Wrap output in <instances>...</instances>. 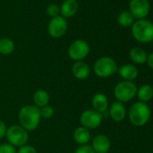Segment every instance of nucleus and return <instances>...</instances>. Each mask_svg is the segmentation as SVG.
Here are the masks:
<instances>
[{
  "label": "nucleus",
  "instance_id": "obj_13",
  "mask_svg": "<svg viewBox=\"0 0 153 153\" xmlns=\"http://www.w3.org/2000/svg\"><path fill=\"white\" fill-rule=\"evenodd\" d=\"M72 74L76 79L84 80L88 79L90 75V68L89 65L86 62L82 61H76L71 68Z\"/></svg>",
  "mask_w": 153,
  "mask_h": 153
},
{
  "label": "nucleus",
  "instance_id": "obj_7",
  "mask_svg": "<svg viewBox=\"0 0 153 153\" xmlns=\"http://www.w3.org/2000/svg\"><path fill=\"white\" fill-rule=\"evenodd\" d=\"M90 47L89 44L81 39H78L70 43L68 49V57L76 61H82L85 58H87L89 54Z\"/></svg>",
  "mask_w": 153,
  "mask_h": 153
},
{
  "label": "nucleus",
  "instance_id": "obj_8",
  "mask_svg": "<svg viewBox=\"0 0 153 153\" xmlns=\"http://www.w3.org/2000/svg\"><path fill=\"white\" fill-rule=\"evenodd\" d=\"M81 126L91 130L98 128L103 122V114L98 113L94 109L85 110L79 117Z\"/></svg>",
  "mask_w": 153,
  "mask_h": 153
},
{
  "label": "nucleus",
  "instance_id": "obj_10",
  "mask_svg": "<svg viewBox=\"0 0 153 153\" xmlns=\"http://www.w3.org/2000/svg\"><path fill=\"white\" fill-rule=\"evenodd\" d=\"M68 29V22L66 18L61 16L53 17L48 25V33L52 38H60L62 37Z\"/></svg>",
  "mask_w": 153,
  "mask_h": 153
},
{
  "label": "nucleus",
  "instance_id": "obj_30",
  "mask_svg": "<svg viewBox=\"0 0 153 153\" xmlns=\"http://www.w3.org/2000/svg\"><path fill=\"white\" fill-rule=\"evenodd\" d=\"M152 24H153V23H152Z\"/></svg>",
  "mask_w": 153,
  "mask_h": 153
},
{
  "label": "nucleus",
  "instance_id": "obj_15",
  "mask_svg": "<svg viewBox=\"0 0 153 153\" xmlns=\"http://www.w3.org/2000/svg\"><path fill=\"white\" fill-rule=\"evenodd\" d=\"M92 109L97 111L100 114L106 112L109 108V100L108 97L103 93H97L92 97Z\"/></svg>",
  "mask_w": 153,
  "mask_h": 153
},
{
  "label": "nucleus",
  "instance_id": "obj_28",
  "mask_svg": "<svg viewBox=\"0 0 153 153\" xmlns=\"http://www.w3.org/2000/svg\"><path fill=\"white\" fill-rule=\"evenodd\" d=\"M7 130V127L6 123L3 121L0 120V139H2L6 136Z\"/></svg>",
  "mask_w": 153,
  "mask_h": 153
},
{
  "label": "nucleus",
  "instance_id": "obj_9",
  "mask_svg": "<svg viewBox=\"0 0 153 153\" xmlns=\"http://www.w3.org/2000/svg\"><path fill=\"white\" fill-rule=\"evenodd\" d=\"M129 8L134 19L141 20L149 15L150 5L149 0H131Z\"/></svg>",
  "mask_w": 153,
  "mask_h": 153
},
{
  "label": "nucleus",
  "instance_id": "obj_12",
  "mask_svg": "<svg viewBox=\"0 0 153 153\" xmlns=\"http://www.w3.org/2000/svg\"><path fill=\"white\" fill-rule=\"evenodd\" d=\"M117 71L121 78L126 81H133L134 79H137V76L139 75V70L137 67L134 64H131V63H126L122 65L120 68H118Z\"/></svg>",
  "mask_w": 153,
  "mask_h": 153
},
{
  "label": "nucleus",
  "instance_id": "obj_4",
  "mask_svg": "<svg viewBox=\"0 0 153 153\" xmlns=\"http://www.w3.org/2000/svg\"><path fill=\"white\" fill-rule=\"evenodd\" d=\"M118 69L116 61L108 56H104L96 60L93 66L94 73L101 79H106L113 76Z\"/></svg>",
  "mask_w": 153,
  "mask_h": 153
},
{
  "label": "nucleus",
  "instance_id": "obj_25",
  "mask_svg": "<svg viewBox=\"0 0 153 153\" xmlns=\"http://www.w3.org/2000/svg\"><path fill=\"white\" fill-rule=\"evenodd\" d=\"M0 153H16V149L9 143H3L0 145Z\"/></svg>",
  "mask_w": 153,
  "mask_h": 153
},
{
  "label": "nucleus",
  "instance_id": "obj_17",
  "mask_svg": "<svg viewBox=\"0 0 153 153\" xmlns=\"http://www.w3.org/2000/svg\"><path fill=\"white\" fill-rule=\"evenodd\" d=\"M73 138H74V140L79 146L86 145L88 143V141L91 139V133L88 129L83 126H79L74 131Z\"/></svg>",
  "mask_w": 153,
  "mask_h": 153
},
{
  "label": "nucleus",
  "instance_id": "obj_19",
  "mask_svg": "<svg viewBox=\"0 0 153 153\" xmlns=\"http://www.w3.org/2000/svg\"><path fill=\"white\" fill-rule=\"evenodd\" d=\"M137 97L140 102L146 103L150 101L153 98V87L149 84H144L138 88L137 89Z\"/></svg>",
  "mask_w": 153,
  "mask_h": 153
},
{
  "label": "nucleus",
  "instance_id": "obj_3",
  "mask_svg": "<svg viewBox=\"0 0 153 153\" xmlns=\"http://www.w3.org/2000/svg\"><path fill=\"white\" fill-rule=\"evenodd\" d=\"M132 37L140 43L153 42V24L146 19L137 20L131 25Z\"/></svg>",
  "mask_w": 153,
  "mask_h": 153
},
{
  "label": "nucleus",
  "instance_id": "obj_11",
  "mask_svg": "<svg viewBox=\"0 0 153 153\" xmlns=\"http://www.w3.org/2000/svg\"><path fill=\"white\" fill-rule=\"evenodd\" d=\"M91 147L96 153H107L111 149V141L106 135L98 134L93 139Z\"/></svg>",
  "mask_w": 153,
  "mask_h": 153
},
{
  "label": "nucleus",
  "instance_id": "obj_18",
  "mask_svg": "<svg viewBox=\"0 0 153 153\" xmlns=\"http://www.w3.org/2000/svg\"><path fill=\"white\" fill-rule=\"evenodd\" d=\"M129 56H130L131 60L134 64H138V65H142L146 63L147 58H148L147 52L145 51V50H143L140 47L131 48L129 52Z\"/></svg>",
  "mask_w": 153,
  "mask_h": 153
},
{
  "label": "nucleus",
  "instance_id": "obj_1",
  "mask_svg": "<svg viewBox=\"0 0 153 153\" xmlns=\"http://www.w3.org/2000/svg\"><path fill=\"white\" fill-rule=\"evenodd\" d=\"M42 116L40 108L34 105H26L21 107L18 113V120L20 125L27 131L37 129L40 124Z\"/></svg>",
  "mask_w": 153,
  "mask_h": 153
},
{
  "label": "nucleus",
  "instance_id": "obj_29",
  "mask_svg": "<svg viewBox=\"0 0 153 153\" xmlns=\"http://www.w3.org/2000/svg\"><path fill=\"white\" fill-rule=\"evenodd\" d=\"M146 63L148 64V66H149L151 69H153V51L150 52V53L148 55Z\"/></svg>",
  "mask_w": 153,
  "mask_h": 153
},
{
  "label": "nucleus",
  "instance_id": "obj_26",
  "mask_svg": "<svg viewBox=\"0 0 153 153\" xmlns=\"http://www.w3.org/2000/svg\"><path fill=\"white\" fill-rule=\"evenodd\" d=\"M16 153H37V150L33 146L25 144V145L20 147L19 149L16 150Z\"/></svg>",
  "mask_w": 153,
  "mask_h": 153
},
{
  "label": "nucleus",
  "instance_id": "obj_21",
  "mask_svg": "<svg viewBox=\"0 0 153 153\" xmlns=\"http://www.w3.org/2000/svg\"><path fill=\"white\" fill-rule=\"evenodd\" d=\"M15 42L7 37L0 39V53L3 55H9L15 51Z\"/></svg>",
  "mask_w": 153,
  "mask_h": 153
},
{
  "label": "nucleus",
  "instance_id": "obj_22",
  "mask_svg": "<svg viewBox=\"0 0 153 153\" xmlns=\"http://www.w3.org/2000/svg\"><path fill=\"white\" fill-rule=\"evenodd\" d=\"M134 20L135 19L132 16V15L130 13V11H122L117 17L118 24L123 27L131 26L133 25V23L135 22Z\"/></svg>",
  "mask_w": 153,
  "mask_h": 153
},
{
  "label": "nucleus",
  "instance_id": "obj_6",
  "mask_svg": "<svg viewBox=\"0 0 153 153\" xmlns=\"http://www.w3.org/2000/svg\"><path fill=\"white\" fill-rule=\"evenodd\" d=\"M7 140L8 143L12 146L16 147H22L27 144L29 140L28 131L24 129L21 125H12L7 128L6 133Z\"/></svg>",
  "mask_w": 153,
  "mask_h": 153
},
{
  "label": "nucleus",
  "instance_id": "obj_5",
  "mask_svg": "<svg viewBox=\"0 0 153 153\" xmlns=\"http://www.w3.org/2000/svg\"><path fill=\"white\" fill-rule=\"evenodd\" d=\"M138 87L133 81H126L123 80L116 84L114 88V97L118 102L127 103L132 100L137 95Z\"/></svg>",
  "mask_w": 153,
  "mask_h": 153
},
{
  "label": "nucleus",
  "instance_id": "obj_24",
  "mask_svg": "<svg viewBox=\"0 0 153 153\" xmlns=\"http://www.w3.org/2000/svg\"><path fill=\"white\" fill-rule=\"evenodd\" d=\"M60 13V9L59 7L56 5V4H51L48 6L47 7V14L51 16V17H56L58 16H59Z\"/></svg>",
  "mask_w": 153,
  "mask_h": 153
},
{
  "label": "nucleus",
  "instance_id": "obj_20",
  "mask_svg": "<svg viewBox=\"0 0 153 153\" xmlns=\"http://www.w3.org/2000/svg\"><path fill=\"white\" fill-rule=\"evenodd\" d=\"M33 105L35 106H37L39 108L44 107V106L48 105V104L50 102V95L47 91H45L43 89H39L33 94Z\"/></svg>",
  "mask_w": 153,
  "mask_h": 153
},
{
  "label": "nucleus",
  "instance_id": "obj_2",
  "mask_svg": "<svg viewBox=\"0 0 153 153\" xmlns=\"http://www.w3.org/2000/svg\"><path fill=\"white\" fill-rule=\"evenodd\" d=\"M151 116L149 106L146 103L135 102L133 103L128 112V117L131 123L136 127H142L146 125Z\"/></svg>",
  "mask_w": 153,
  "mask_h": 153
},
{
  "label": "nucleus",
  "instance_id": "obj_14",
  "mask_svg": "<svg viewBox=\"0 0 153 153\" xmlns=\"http://www.w3.org/2000/svg\"><path fill=\"white\" fill-rule=\"evenodd\" d=\"M109 114H110V117L114 122L119 123L125 119L127 111L123 103L115 101V102H113L109 107Z\"/></svg>",
  "mask_w": 153,
  "mask_h": 153
},
{
  "label": "nucleus",
  "instance_id": "obj_27",
  "mask_svg": "<svg viewBox=\"0 0 153 153\" xmlns=\"http://www.w3.org/2000/svg\"><path fill=\"white\" fill-rule=\"evenodd\" d=\"M74 153H96L91 146L86 144V145H80L76 148Z\"/></svg>",
  "mask_w": 153,
  "mask_h": 153
},
{
  "label": "nucleus",
  "instance_id": "obj_23",
  "mask_svg": "<svg viewBox=\"0 0 153 153\" xmlns=\"http://www.w3.org/2000/svg\"><path fill=\"white\" fill-rule=\"evenodd\" d=\"M40 112H41L42 118L44 119H51L54 115V109L52 106L50 105H46L44 107L40 108Z\"/></svg>",
  "mask_w": 153,
  "mask_h": 153
},
{
  "label": "nucleus",
  "instance_id": "obj_16",
  "mask_svg": "<svg viewBox=\"0 0 153 153\" xmlns=\"http://www.w3.org/2000/svg\"><path fill=\"white\" fill-rule=\"evenodd\" d=\"M61 16L64 18H69L76 15L79 10V4L76 0H65L59 7Z\"/></svg>",
  "mask_w": 153,
  "mask_h": 153
}]
</instances>
